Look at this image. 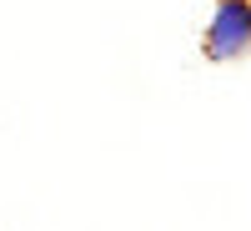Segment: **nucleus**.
Returning <instances> with one entry per match:
<instances>
[{
	"mask_svg": "<svg viewBox=\"0 0 251 231\" xmlns=\"http://www.w3.org/2000/svg\"><path fill=\"white\" fill-rule=\"evenodd\" d=\"M201 51L206 60H241L251 51V0H216Z\"/></svg>",
	"mask_w": 251,
	"mask_h": 231,
	"instance_id": "nucleus-1",
	"label": "nucleus"
}]
</instances>
